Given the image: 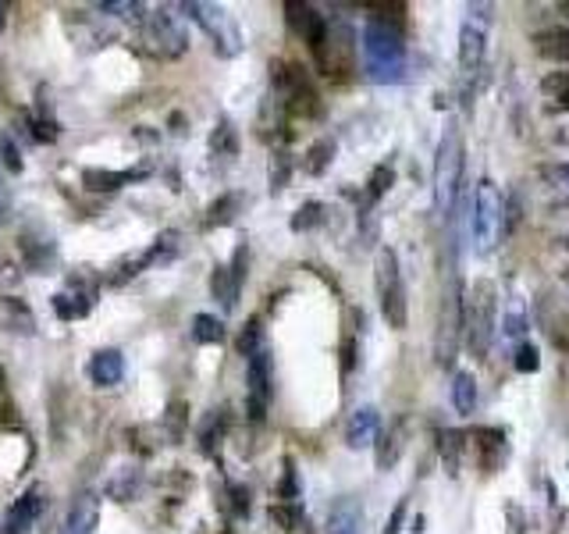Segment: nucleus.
Returning a JSON list of instances; mask_svg holds the SVG:
<instances>
[{
    "instance_id": "5701e85b",
    "label": "nucleus",
    "mask_w": 569,
    "mask_h": 534,
    "mask_svg": "<svg viewBox=\"0 0 569 534\" xmlns=\"http://www.w3.org/2000/svg\"><path fill=\"white\" fill-rule=\"evenodd\" d=\"M452 406L459 413H473L477 410V378L469 370H456V378H452Z\"/></svg>"
},
{
    "instance_id": "ea45409f",
    "label": "nucleus",
    "mask_w": 569,
    "mask_h": 534,
    "mask_svg": "<svg viewBox=\"0 0 569 534\" xmlns=\"http://www.w3.org/2000/svg\"><path fill=\"white\" fill-rule=\"evenodd\" d=\"M392 182H395V171H392L388 165H381L377 171H374V175H370L367 197H370V200H381V197L388 193V186H392Z\"/></svg>"
},
{
    "instance_id": "0eeeda50",
    "label": "nucleus",
    "mask_w": 569,
    "mask_h": 534,
    "mask_svg": "<svg viewBox=\"0 0 569 534\" xmlns=\"http://www.w3.org/2000/svg\"><path fill=\"white\" fill-rule=\"evenodd\" d=\"M502 218H505L502 193H499V186L491 178H484L477 186V197H473V242H477V253H488L499 242Z\"/></svg>"
},
{
    "instance_id": "2f4dec72",
    "label": "nucleus",
    "mask_w": 569,
    "mask_h": 534,
    "mask_svg": "<svg viewBox=\"0 0 569 534\" xmlns=\"http://www.w3.org/2000/svg\"><path fill=\"white\" fill-rule=\"evenodd\" d=\"M437 449H441L445 470H448V474H456V470H459V453H463V432L445 428V432H441V442H437Z\"/></svg>"
},
{
    "instance_id": "7c9ffc66",
    "label": "nucleus",
    "mask_w": 569,
    "mask_h": 534,
    "mask_svg": "<svg viewBox=\"0 0 569 534\" xmlns=\"http://www.w3.org/2000/svg\"><path fill=\"white\" fill-rule=\"evenodd\" d=\"M97 11H107L111 18H125V22H146V15H150V7L146 4H135V0H103L97 4Z\"/></svg>"
},
{
    "instance_id": "473e14b6",
    "label": "nucleus",
    "mask_w": 569,
    "mask_h": 534,
    "mask_svg": "<svg viewBox=\"0 0 569 534\" xmlns=\"http://www.w3.org/2000/svg\"><path fill=\"white\" fill-rule=\"evenodd\" d=\"M324 221V203L310 200L302 203L300 210H296V218H292V232H310V229H317Z\"/></svg>"
},
{
    "instance_id": "aec40b11",
    "label": "nucleus",
    "mask_w": 569,
    "mask_h": 534,
    "mask_svg": "<svg viewBox=\"0 0 569 534\" xmlns=\"http://www.w3.org/2000/svg\"><path fill=\"white\" fill-rule=\"evenodd\" d=\"M26 267L36 271V274H50L54 271V261H58V246L50 239H29L26 235Z\"/></svg>"
},
{
    "instance_id": "bb28decb",
    "label": "nucleus",
    "mask_w": 569,
    "mask_h": 534,
    "mask_svg": "<svg viewBox=\"0 0 569 534\" xmlns=\"http://www.w3.org/2000/svg\"><path fill=\"white\" fill-rule=\"evenodd\" d=\"M285 15H289V29L300 36V39H310V33L321 22L317 7H310V4H285Z\"/></svg>"
},
{
    "instance_id": "4468645a",
    "label": "nucleus",
    "mask_w": 569,
    "mask_h": 534,
    "mask_svg": "<svg viewBox=\"0 0 569 534\" xmlns=\"http://www.w3.org/2000/svg\"><path fill=\"white\" fill-rule=\"evenodd\" d=\"M402 453H406V421H392L385 432L377 434V453H374V464L381 474H388V470L399 467Z\"/></svg>"
},
{
    "instance_id": "e433bc0d",
    "label": "nucleus",
    "mask_w": 569,
    "mask_h": 534,
    "mask_svg": "<svg viewBox=\"0 0 569 534\" xmlns=\"http://www.w3.org/2000/svg\"><path fill=\"white\" fill-rule=\"evenodd\" d=\"M285 474H281V485H278V496H281V502L285 506H292V502L300 499V470H296V464L292 460H285Z\"/></svg>"
},
{
    "instance_id": "412c9836",
    "label": "nucleus",
    "mask_w": 569,
    "mask_h": 534,
    "mask_svg": "<svg viewBox=\"0 0 569 534\" xmlns=\"http://www.w3.org/2000/svg\"><path fill=\"white\" fill-rule=\"evenodd\" d=\"M225 434H228V417H225V410L206 413V421H203V428H200V453L203 456H214L217 445L225 442Z\"/></svg>"
},
{
    "instance_id": "f3484780",
    "label": "nucleus",
    "mask_w": 569,
    "mask_h": 534,
    "mask_svg": "<svg viewBox=\"0 0 569 534\" xmlns=\"http://www.w3.org/2000/svg\"><path fill=\"white\" fill-rule=\"evenodd\" d=\"M364 531V509L356 499H338L328 513L324 534H360Z\"/></svg>"
},
{
    "instance_id": "58836bf2",
    "label": "nucleus",
    "mask_w": 569,
    "mask_h": 534,
    "mask_svg": "<svg viewBox=\"0 0 569 534\" xmlns=\"http://www.w3.org/2000/svg\"><path fill=\"white\" fill-rule=\"evenodd\" d=\"M22 278H26L22 264H18L15 257L0 253V289H18V285H22Z\"/></svg>"
},
{
    "instance_id": "1a4fd4ad",
    "label": "nucleus",
    "mask_w": 569,
    "mask_h": 534,
    "mask_svg": "<svg viewBox=\"0 0 569 534\" xmlns=\"http://www.w3.org/2000/svg\"><path fill=\"white\" fill-rule=\"evenodd\" d=\"M463 293L459 285L452 282L448 285V296H445V306H441V328H437V342H435V357L441 368H448L459 353V342H463Z\"/></svg>"
},
{
    "instance_id": "a18cd8bd",
    "label": "nucleus",
    "mask_w": 569,
    "mask_h": 534,
    "mask_svg": "<svg viewBox=\"0 0 569 534\" xmlns=\"http://www.w3.org/2000/svg\"><path fill=\"white\" fill-rule=\"evenodd\" d=\"M523 328H527L523 314H520V310H512V314L505 317V335H509V338H516V335H523Z\"/></svg>"
},
{
    "instance_id": "09e8293b",
    "label": "nucleus",
    "mask_w": 569,
    "mask_h": 534,
    "mask_svg": "<svg viewBox=\"0 0 569 534\" xmlns=\"http://www.w3.org/2000/svg\"><path fill=\"white\" fill-rule=\"evenodd\" d=\"M559 143H569V125L563 129V133H559Z\"/></svg>"
},
{
    "instance_id": "3c124183",
    "label": "nucleus",
    "mask_w": 569,
    "mask_h": 534,
    "mask_svg": "<svg viewBox=\"0 0 569 534\" xmlns=\"http://www.w3.org/2000/svg\"><path fill=\"white\" fill-rule=\"evenodd\" d=\"M563 278H569V264H566V271H563Z\"/></svg>"
},
{
    "instance_id": "423d86ee",
    "label": "nucleus",
    "mask_w": 569,
    "mask_h": 534,
    "mask_svg": "<svg viewBox=\"0 0 569 534\" xmlns=\"http://www.w3.org/2000/svg\"><path fill=\"white\" fill-rule=\"evenodd\" d=\"M491 328H495V289L488 282H477L469 293V303L463 306V335H467L469 353L477 360H484V353H488Z\"/></svg>"
},
{
    "instance_id": "a211bd4d",
    "label": "nucleus",
    "mask_w": 569,
    "mask_h": 534,
    "mask_svg": "<svg viewBox=\"0 0 569 534\" xmlns=\"http://www.w3.org/2000/svg\"><path fill=\"white\" fill-rule=\"evenodd\" d=\"M534 50L544 58V61H559V65H569V29H541L534 36Z\"/></svg>"
},
{
    "instance_id": "393cba45",
    "label": "nucleus",
    "mask_w": 569,
    "mask_h": 534,
    "mask_svg": "<svg viewBox=\"0 0 569 534\" xmlns=\"http://www.w3.org/2000/svg\"><path fill=\"white\" fill-rule=\"evenodd\" d=\"M225 321L221 317H214V314H196L193 317V342H200V346H221L225 342Z\"/></svg>"
},
{
    "instance_id": "6e6552de",
    "label": "nucleus",
    "mask_w": 569,
    "mask_h": 534,
    "mask_svg": "<svg viewBox=\"0 0 569 534\" xmlns=\"http://www.w3.org/2000/svg\"><path fill=\"white\" fill-rule=\"evenodd\" d=\"M491 7L488 4H469L459 26V68L463 75H473L477 68L484 65L488 54V36H491Z\"/></svg>"
},
{
    "instance_id": "37998d69",
    "label": "nucleus",
    "mask_w": 569,
    "mask_h": 534,
    "mask_svg": "<svg viewBox=\"0 0 569 534\" xmlns=\"http://www.w3.org/2000/svg\"><path fill=\"white\" fill-rule=\"evenodd\" d=\"M228 496H232L235 513H238V517H246V513H249V488H246V485H232V488H228Z\"/></svg>"
},
{
    "instance_id": "7ed1b4c3",
    "label": "nucleus",
    "mask_w": 569,
    "mask_h": 534,
    "mask_svg": "<svg viewBox=\"0 0 569 534\" xmlns=\"http://www.w3.org/2000/svg\"><path fill=\"white\" fill-rule=\"evenodd\" d=\"M364 58L370 79L377 82H399L406 71V43L399 29H388L381 22H367L364 29Z\"/></svg>"
},
{
    "instance_id": "79ce46f5",
    "label": "nucleus",
    "mask_w": 569,
    "mask_h": 534,
    "mask_svg": "<svg viewBox=\"0 0 569 534\" xmlns=\"http://www.w3.org/2000/svg\"><path fill=\"white\" fill-rule=\"evenodd\" d=\"M406 517H409V502L402 499L395 509H392V517H388V524H385V534H402L406 528Z\"/></svg>"
},
{
    "instance_id": "c9c22d12",
    "label": "nucleus",
    "mask_w": 569,
    "mask_h": 534,
    "mask_svg": "<svg viewBox=\"0 0 569 534\" xmlns=\"http://www.w3.org/2000/svg\"><path fill=\"white\" fill-rule=\"evenodd\" d=\"M142 267H150V264H146V253H135V257L118 261V264H114V271H111V285H125V282H132Z\"/></svg>"
},
{
    "instance_id": "ddd939ff",
    "label": "nucleus",
    "mask_w": 569,
    "mask_h": 534,
    "mask_svg": "<svg viewBox=\"0 0 569 534\" xmlns=\"http://www.w3.org/2000/svg\"><path fill=\"white\" fill-rule=\"evenodd\" d=\"M97 524H100V499L93 492H82L79 499L71 502L58 534H97Z\"/></svg>"
},
{
    "instance_id": "f03ea898",
    "label": "nucleus",
    "mask_w": 569,
    "mask_h": 534,
    "mask_svg": "<svg viewBox=\"0 0 569 534\" xmlns=\"http://www.w3.org/2000/svg\"><path fill=\"white\" fill-rule=\"evenodd\" d=\"M374 289H377V306L381 317L392 332H402L409 325V306H406V285H402L399 257L392 246H381L374 257Z\"/></svg>"
},
{
    "instance_id": "dca6fc26",
    "label": "nucleus",
    "mask_w": 569,
    "mask_h": 534,
    "mask_svg": "<svg viewBox=\"0 0 569 534\" xmlns=\"http://www.w3.org/2000/svg\"><path fill=\"white\" fill-rule=\"evenodd\" d=\"M90 378L97 389H114L125 378V353L121 349H97L90 360Z\"/></svg>"
},
{
    "instance_id": "603ef678",
    "label": "nucleus",
    "mask_w": 569,
    "mask_h": 534,
    "mask_svg": "<svg viewBox=\"0 0 569 534\" xmlns=\"http://www.w3.org/2000/svg\"><path fill=\"white\" fill-rule=\"evenodd\" d=\"M563 11H569V4H563Z\"/></svg>"
},
{
    "instance_id": "a878e982",
    "label": "nucleus",
    "mask_w": 569,
    "mask_h": 534,
    "mask_svg": "<svg viewBox=\"0 0 569 534\" xmlns=\"http://www.w3.org/2000/svg\"><path fill=\"white\" fill-rule=\"evenodd\" d=\"M335 135H321L313 146H310V154H306V171L310 175H324L328 167H332V161H335Z\"/></svg>"
},
{
    "instance_id": "f257e3e1",
    "label": "nucleus",
    "mask_w": 569,
    "mask_h": 534,
    "mask_svg": "<svg viewBox=\"0 0 569 534\" xmlns=\"http://www.w3.org/2000/svg\"><path fill=\"white\" fill-rule=\"evenodd\" d=\"M463 167H467V146L459 129L448 122L445 133L437 139L435 150V210L437 218H448L452 203L459 197V182H463Z\"/></svg>"
},
{
    "instance_id": "72a5a7b5",
    "label": "nucleus",
    "mask_w": 569,
    "mask_h": 534,
    "mask_svg": "<svg viewBox=\"0 0 569 534\" xmlns=\"http://www.w3.org/2000/svg\"><path fill=\"white\" fill-rule=\"evenodd\" d=\"M0 167H4L7 175H22V171H26L22 150H18V143H15L11 135H0Z\"/></svg>"
},
{
    "instance_id": "39448f33",
    "label": "nucleus",
    "mask_w": 569,
    "mask_h": 534,
    "mask_svg": "<svg viewBox=\"0 0 569 534\" xmlns=\"http://www.w3.org/2000/svg\"><path fill=\"white\" fill-rule=\"evenodd\" d=\"M178 11H185L203 33L210 36L217 58H235L242 50V29L221 4H178Z\"/></svg>"
},
{
    "instance_id": "c85d7f7f",
    "label": "nucleus",
    "mask_w": 569,
    "mask_h": 534,
    "mask_svg": "<svg viewBox=\"0 0 569 534\" xmlns=\"http://www.w3.org/2000/svg\"><path fill=\"white\" fill-rule=\"evenodd\" d=\"M210 150L217 157H235L238 154V133L228 118H217V129L210 133Z\"/></svg>"
},
{
    "instance_id": "6ab92c4d",
    "label": "nucleus",
    "mask_w": 569,
    "mask_h": 534,
    "mask_svg": "<svg viewBox=\"0 0 569 534\" xmlns=\"http://www.w3.org/2000/svg\"><path fill=\"white\" fill-rule=\"evenodd\" d=\"M139 175H146V171H103V167H86L82 171V186L86 189H93V193H111V189H121L125 182H132Z\"/></svg>"
},
{
    "instance_id": "9b49d317",
    "label": "nucleus",
    "mask_w": 569,
    "mask_h": 534,
    "mask_svg": "<svg viewBox=\"0 0 569 534\" xmlns=\"http://www.w3.org/2000/svg\"><path fill=\"white\" fill-rule=\"evenodd\" d=\"M246 264H249V250H246V246H238V253L232 257V264L217 267V274H214V296H217L221 306H228V310L238 303L242 282H246Z\"/></svg>"
},
{
    "instance_id": "f704fd0d",
    "label": "nucleus",
    "mask_w": 569,
    "mask_h": 534,
    "mask_svg": "<svg viewBox=\"0 0 569 534\" xmlns=\"http://www.w3.org/2000/svg\"><path fill=\"white\" fill-rule=\"evenodd\" d=\"M541 90H544L552 101H559L563 107H569V71H548V75L541 79Z\"/></svg>"
},
{
    "instance_id": "f8f14e48",
    "label": "nucleus",
    "mask_w": 569,
    "mask_h": 534,
    "mask_svg": "<svg viewBox=\"0 0 569 534\" xmlns=\"http://www.w3.org/2000/svg\"><path fill=\"white\" fill-rule=\"evenodd\" d=\"M97 303V285L93 289H82V278H71L65 293L54 296V314L61 321H75V317H86Z\"/></svg>"
},
{
    "instance_id": "cd10ccee",
    "label": "nucleus",
    "mask_w": 569,
    "mask_h": 534,
    "mask_svg": "<svg viewBox=\"0 0 569 534\" xmlns=\"http://www.w3.org/2000/svg\"><path fill=\"white\" fill-rule=\"evenodd\" d=\"M235 349L249 360V357H257L260 349H264V321L260 317H249L246 325H242V332L235 338Z\"/></svg>"
},
{
    "instance_id": "8fccbe9b",
    "label": "nucleus",
    "mask_w": 569,
    "mask_h": 534,
    "mask_svg": "<svg viewBox=\"0 0 569 534\" xmlns=\"http://www.w3.org/2000/svg\"><path fill=\"white\" fill-rule=\"evenodd\" d=\"M4 15H7V4H0V26H4Z\"/></svg>"
},
{
    "instance_id": "49530a36",
    "label": "nucleus",
    "mask_w": 569,
    "mask_h": 534,
    "mask_svg": "<svg viewBox=\"0 0 569 534\" xmlns=\"http://www.w3.org/2000/svg\"><path fill=\"white\" fill-rule=\"evenodd\" d=\"M11 218V193L0 186V221H7Z\"/></svg>"
},
{
    "instance_id": "4c0bfd02",
    "label": "nucleus",
    "mask_w": 569,
    "mask_h": 534,
    "mask_svg": "<svg viewBox=\"0 0 569 534\" xmlns=\"http://www.w3.org/2000/svg\"><path fill=\"white\" fill-rule=\"evenodd\" d=\"M0 424L4 428H18V406L11 400V392H7V374L0 368Z\"/></svg>"
},
{
    "instance_id": "c03bdc74",
    "label": "nucleus",
    "mask_w": 569,
    "mask_h": 534,
    "mask_svg": "<svg viewBox=\"0 0 569 534\" xmlns=\"http://www.w3.org/2000/svg\"><path fill=\"white\" fill-rule=\"evenodd\" d=\"M33 129H36V139H43V143H54L58 135H61V125H54V122H33Z\"/></svg>"
},
{
    "instance_id": "4be33fe9",
    "label": "nucleus",
    "mask_w": 569,
    "mask_h": 534,
    "mask_svg": "<svg viewBox=\"0 0 569 534\" xmlns=\"http://www.w3.org/2000/svg\"><path fill=\"white\" fill-rule=\"evenodd\" d=\"M238 207H242V197H238V193H221L217 200H214V203H210V207H206L203 229H221V225H228V221H235Z\"/></svg>"
},
{
    "instance_id": "c756f323",
    "label": "nucleus",
    "mask_w": 569,
    "mask_h": 534,
    "mask_svg": "<svg viewBox=\"0 0 569 534\" xmlns=\"http://www.w3.org/2000/svg\"><path fill=\"white\" fill-rule=\"evenodd\" d=\"M0 306H4V314H7V321H11V328L18 335H33L36 332V317L33 310L26 306L22 300H15V296H7V300H0Z\"/></svg>"
},
{
    "instance_id": "2eb2a0df",
    "label": "nucleus",
    "mask_w": 569,
    "mask_h": 534,
    "mask_svg": "<svg viewBox=\"0 0 569 534\" xmlns=\"http://www.w3.org/2000/svg\"><path fill=\"white\" fill-rule=\"evenodd\" d=\"M377 434H381V410L377 406H360L345 424V445L349 449H367Z\"/></svg>"
},
{
    "instance_id": "b1692460",
    "label": "nucleus",
    "mask_w": 569,
    "mask_h": 534,
    "mask_svg": "<svg viewBox=\"0 0 569 534\" xmlns=\"http://www.w3.org/2000/svg\"><path fill=\"white\" fill-rule=\"evenodd\" d=\"M178 253H182V232L168 229V232L157 235V242L146 250V264H171Z\"/></svg>"
},
{
    "instance_id": "9d476101",
    "label": "nucleus",
    "mask_w": 569,
    "mask_h": 534,
    "mask_svg": "<svg viewBox=\"0 0 569 534\" xmlns=\"http://www.w3.org/2000/svg\"><path fill=\"white\" fill-rule=\"evenodd\" d=\"M39 513H43V485H29L18 499L7 506L0 534H29L36 528V520H39Z\"/></svg>"
},
{
    "instance_id": "de8ad7c7",
    "label": "nucleus",
    "mask_w": 569,
    "mask_h": 534,
    "mask_svg": "<svg viewBox=\"0 0 569 534\" xmlns=\"http://www.w3.org/2000/svg\"><path fill=\"white\" fill-rule=\"evenodd\" d=\"M552 175L563 182V186H569V165H559V167H552Z\"/></svg>"
},
{
    "instance_id": "a19ab883",
    "label": "nucleus",
    "mask_w": 569,
    "mask_h": 534,
    "mask_svg": "<svg viewBox=\"0 0 569 534\" xmlns=\"http://www.w3.org/2000/svg\"><path fill=\"white\" fill-rule=\"evenodd\" d=\"M512 364H516V370H520V374H534V370L541 368L534 342H520V346H516V360H512Z\"/></svg>"
},
{
    "instance_id": "20e7f679",
    "label": "nucleus",
    "mask_w": 569,
    "mask_h": 534,
    "mask_svg": "<svg viewBox=\"0 0 569 534\" xmlns=\"http://www.w3.org/2000/svg\"><path fill=\"white\" fill-rule=\"evenodd\" d=\"M142 29V47L161 58V61H174L189 50V29L185 22L174 15V7H157L146 15V22L139 26Z\"/></svg>"
}]
</instances>
